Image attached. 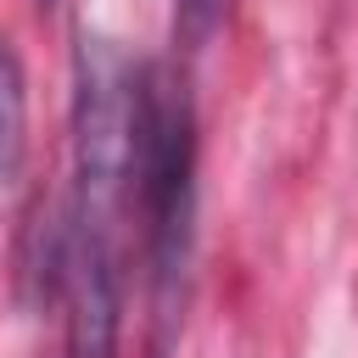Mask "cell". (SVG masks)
Returning <instances> with one entry per match:
<instances>
[{
  "mask_svg": "<svg viewBox=\"0 0 358 358\" xmlns=\"http://www.w3.org/2000/svg\"><path fill=\"white\" fill-rule=\"evenodd\" d=\"M22 129H28V78L11 39H0V185L22 162Z\"/></svg>",
  "mask_w": 358,
  "mask_h": 358,
  "instance_id": "cell-2",
  "label": "cell"
},
{
  "mask_svg": "<svg viewBox=\"0 0 358 358\" xmlns=\"http://www.w3.org/2000/svg\"><path fill=\"white\" fill-rule=\"evenodd\" d=\"M39 6H56V0H39Z\"/></svg>",
  "mask_w": 358,
  "mask_h": 358,
  "instance_id": "cell-4",
  "label": "cell"
},
{
  "mask_svg": "<svg viewBox=\"0 0 358 358\" xmlns=\"http://www.w3.org/2000/svg\"><path fill=\"white\" fill-rule=\"evenodd\" d=\"M224 17V0H173V34L185 45H201Z\"/></svg>",
  "mask_w": 358,
  "mask_h": 358,
  "instance_id": "cell-3",
  "label": "cell"
},
{
  "mask_svg": "<svg viewBox=\"0 0 358 358\" xmlns=\"http://www.w3.org/2000/svg\"><path fill=\"white\" fill-rule=\"evenodd\" d=\"M129 224H140L145 263V352L168 358L185 330L196 263V101L173 62L134 67Z\"/></svg>",
  "mask_w": 358,
  "mask_h": 358,
  "instance_id": "cell-1",
  "label": "cell"
}]
</instances>
